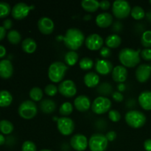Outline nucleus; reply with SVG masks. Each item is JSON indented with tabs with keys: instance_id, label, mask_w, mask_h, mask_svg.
Wrapping results in <instances>:
<instances>
[{
	"instance_id": "nucleus-1",
	"label": "nucleus",
	"mask_w": 151,
	"mask_h": 151,
	"mask_svg": "<svg viewBox=\"0 0 151 151\" xmlns=\"http://www.w3.org/2000/svg\"><path fill=\"white\" fill-rule=\"evenodd\" d=\"M62 38L65 46L70 50V51L78 50L85 42V35L78 28L68 29Z\"/></svg>"
},
{
	"instance_id": "nucleus-2",
	"label": "nucleus",
	"mask_w": 151,
	"mask_h": 151,
	"mask_svg": "<svg viewBox=\"0 0 151 151\" xmlns=\"http://www.w3.org/2000/svg\"><path fill=\"white\" fill-rule=\"evenodd\" d=\"M141 50L131 48H124L119 52V60L125 67L134 68L140 63Z\"/></svg>"
},
{
	"instance_id": "nucleus-3",
	"label": "nucleus",
	"mask_w": 151,
	"mask_h": 151,
	"mask_svg": "<svg viewBox=\"0 0 151 151\" xmlns=\"http://www.w3.org/2000/svg\"><path fill=\"white\" fill-rule=\"evenodd\" d=\"M68 67L61 61H55L51 63L48 69V77L52 83L62 82L66 73Z\"/></svg>"
},
{
	"instance_id": "nucleus-4",
	"label": "nucleus",
	"mask_w": 151,
	"mask_h": 151,
	"mask_svg": "<svg viewBox=\"0 0 151 151\" xmlns=\"http://www.w3.org/2000/svg\"><path fill=\"white\" fill-rule=\"evenodd\" d=\"M126 123L133 128H140L146 123L147 118L145 114L137 110H131L125 116Z\"/></svg>"
},
{
	"instance_id": "nucleus-5",
	"label": "nucleus",
	"mask_w": 151,
	"mask_h": 151,
	"mask_svg": "<svg viewBox=\"0 0 151 151\" xmlns=\"http://www.w3.org/2000/svg\"><path fill=\"white\" fill-rule=\"evenodd\" d=\"M19 116L24 119H31L36 116L38 108L35 102L32 100H24L22 102L18 109Z\"/></svg>"
},
{
	"instance_id": "nucleus-6",
	"label": "nucleus",
	"mask_w": 151,
	"mask_h": 151,
	"mask_svg": "<svg viewBox=\"0 0 151 151\" xmlns=\"http://www.w3.org/2000/svg\"><path fill=\"white\" fill-rule=\"evenodd\" d=\"M131 8L129 2L125 0H116L112 4V12L116 19H126L131 14Z\"/></svg>"
},
{
	"instance_id": "nucleus-7",
	"label": "nucleus",
	"mask_w": 151,
	"mask_h": 151,
	"mask_svg": "<svg viewBox=\"0 0 151 151\" xmlns=\"http://www.w3.org/2000/svg\"><path fill=\"white\" fill-rule=\"evenodd\" d=\"M108 144L106 135L100 133L92 134L88 140V147L91 151H106Z\"/></svg>"
},
{
	"instance_id": "nucleus-8",
	"label": "nucleus",
	"mask_w": 151,
	"mask_h": 151,
	"mask_svg": "<svg viewBox=\"0 0 151 151\" xmlns=\"http://www.w3.org/2000/svg\"><path fill=\"white\" fill-rule=\"evenodd\" d=\"M112 103L108 97L99 96L93 101L91 110L96 114H103L111 111Z\"/></svg>"
},
{
	"instance_id": "nucleus-9",
	"label": "nucleus",
	"mask_w": 151,
	"mask_h": 151,
	"mask_svg": "<svg viewBox=\"0 0 151 151\" xmlns=\"http://www.w3.org/2000/svg\"><path fill=\"white\" fill-rule=\"evenodd\" d=\"M57 128L62 135L67 137L73 133L75 130V122L71 118L62 116L58 119Z\"/></svg>"
},
{
	"instance_id": "nucleus-10",
	"label": "nucleus",
	"mask_w": 151,
	"mask_h": 151,
	"mask_svg": "<svg viewBox=\"0 0 151 151\" xmlns=\"http://www.w3.org/2000/svg\"><path fill=\"white\" fill-rule=\"evenodd\" d=\"M58 91L62 96L67 98L74 97L77 94V86L75 82L71 80H65L60 83L58 86Z\"/></svg>"
},
{
	"instance_id": "nucleus-11",
	"label": "nucleus",
	"mask_w": 151,
	"mask_h": 151,
	"mask_svg": "<svg viewBox=\"0 0 151 151\" xmlns=\"http://www.w3.org/2000/svg\"><path fill=\"white\" fill-rule=\"evenodd\" d=\"M33 8L34 7L32 5L29 6L24 2L17 3L12 8V16L16 20H22L26 18L29 14L31 9Z\"/></svg>"
},
{
	"instance_id": "nucleus-12",
	"label": "nucleus",
	"mask_w": 151,
	"mask_h": 151,
	"mask_svg": "<svg viewBox=\"0 0 151 151\" xmlns=\"http://www.w3.org/2000/svg\"><path fill=\"white\" fill-rule=\"evenodd\" d=\"M103 44H104L103 38L97 33L91 34L85 40L86 47L91 51L100 50V49L103 47Z\"/></svg>"
},
{
	"instance_id": "nucleus-13",
	"label": "nucleus",
	"mask_w": 151,
	"mask_h": 151,
	"mask_svg": "<svg viewBox=\"0 0 151 151\" xmlns=\"http://www.w3.org/2000/svg\"><path fill=\"white\" fill-rule=\"evenodd\" d=\"M70 145L74 150L77 151H84L88 145L87 137L81 134H77L72 136L70 139Z\"/></svg>"
},
{
	"instance_id": "nucleus-14",
	"label": "nucleus",
	"mask_w": 151,
	"mask_h": 151,
	"mask_svg": "<svg viewBox=\"0 0 151 151\" xmlns=\"http://www.w3.org/2000/svg\"><path fill=\"white\" fill-rule=\"evenodd\" d=\"M38 28L42 34L50 35L54 30L55 24L50 18L44 16L38 19Z\"/></svg>"
},
{
	"instance_id": "nucleus-15",
	"label": "nucleus",
	"mask_w": 151,
	"mask_h": 151,
	"mask_svg": "<svg viewBox=\"0 0 151 151\" xmlns=\"http://www.w3.org/2000/svg\"><path fill=\"white\" fill-rule=\"evenodd\" d=\"M94 67L97 73L102 75H109V73L112 72L114 69L111 62L106 59H97Z\"/></svg>"
},
{
	"instance_id": "nucleus-16",
	"label": "nucleus",
	"mask_w": 151,
	"mask_h": 151,
	"mask_svg": "<svg viewBox=\"0 0 151 151\" xmlns=\"http://www.w3.org/2000/svg\"><path fill=\"white\" fill-rule=\"evenodd\" d=\"M136 78L139 83H145L151 76V66L141 64L137 67L135 72Z\"/></svg>"
},
{
	"instance_id": "nucleus-17",
	"label": "nucleus",
	"mask_w": 151,
	"mask_h": 151,
	"mask_svg": "<svg viewBox=\"0 0 151 151\" xmlns=\"http://www.w3.org/2000/svg\"><path fill=\"white\" fill-rule=\"evenodd\" d=\"M74 106L80 112H86L91 107V100L86 95L81 94L74 100Z\"/></svg>"
},
{
	"instance_id": "nucleus-18",
	"label": "nucleus",
	"mask_w": 151,
	"mask_h": 151,
	"mask_svg": "<svg viewBox=\"0 0 151 151\" xmlns=\"http://www.w3.org/2000/svg\"><path fill=\"white\" fill-rule=\"evenodd\" d=\"M112 78L118 83H123L128 78V70L122 65H118L114 68L111 72Z\"/></svg>"
},
{
	"instance_id": "nucleus-19",
	"label": "nucleus",
	"mask_w": 151,
	"mask_h": 151,
	"mask_svg": "<svg viewBox=\"0 0 151 151\" xmlns=\"http://www.w3.org/2000/svg\"><path fill=\"white\" fill-rule=\"evenodd\" d=\"M13 74V66L11 61L7 59L0 60V77L3 79L11 78Z\"/></svg>"
},
{
	"instance_id": "nucleus-20",
	"label": "nucleus",
	"mask_w": 151,
	"mask_h": 151,
	"mask_svg": "<svg viewBox=\"0 0 151 151\" xmlns=\"http://www.w3.org/2000/svg\"><path fill=\"white\" fill-rule=\"evenodd\" d=\"M96 24L100 28H107L112 24L113 16L111 13L103 12L97 15L96 17Z\"/></svg>"
},
{
	"instance_id": "nucleus-21",
	"label": "nucleus",
	"mask_w": 151,
	"mask_h": 151,
	"mask_svg": "<svg viewBox=\"0 0 151 151\" xmlns=\"http://www.w3.org/2000/svg\"><path fill=\"white\" fill-rule=\"evenodd\" d=\"M83 81L88 88H94L100 84V76L94 72H88L84 76Z\"/></svg>"
},
{
	"instance_id": "nucleus-22",
	"label": "nucleus",
	"mask_w": 151,
	"mask_h": 151,
	"mask_svg": "<svg viewBox=\"0 0 151 151\" xmlns=\"http://www.w3.org/2000/svg\"><path fill=\"white\" fill-rule=\"evenodd\" d=\"M139 104L144 110H151V91H144L138 97Z\"/></svg>"
},
{
	"instance_id": "nucleus-23",
	"label": "nucleus",
	"mask_w": 151,
	"mask_h": 151,
	"mask_svg": "<svg viewBox=\"0 0 151 151\" xmlns=\"http://www.w3.org/2000/svg\"><path fill=\"white\" fill-rule=\"evenodd\" d=\"M56 103L51 99H44L40 103V109L44 114H50L56 109Z\"/></svg>"
},
{
	"instance_id": "nucleus-24",
	"label": "nucleus",
	"mask_w": 151,
	"mask_h": 151,
	"mask_svg": "<svg viewBox=\"0 0 151 151\" xmlns=\"http://www.w3.org/2000/svg\"><path fill=\"white\" fill-rule=\"evenodd\" d=\"M22 50L27 54H32L35 52L37 48V44L34 39L31 38H27L22 43Z\"/></svg>"
},
{
	"instance_id": "nucleus-25",
	"label": "nucleus",
	"mask_w": 151,
	"mask_h": 151,
	"mask_svg": "<svg viewBox=\"0 0 151 151\" xmlns=\"http://www.w3.org/2000/svg\"><path fill=\"white\" fill-rule=\"evenodd\" d=\"M83 8L88 13H94L100 7V2L97 0H83L81 1Z\"/></svg>"
},
{
	"instance_id": "nucleus-26",
	"label": "nucleus",
	"mask_w": 151,
	"mask_h": 151,
	"mask_svg": "<svg viewBox=\"0 0 151 151\" xmlns=\"http://www.w3.org/2000/svg\"><path fill=\"white\" fill-rule=\"evenodd\" d=\"M121 42H122V39L117 34L109 35L105 41L106 47H109V49L117 48L121 44Z\"/></svg>"
},
{
	"instance_id": "nucleus-27",
	"label": "nucleus",
	"mask_w": 151,
	"mask_h": 151,
	"mask_svg": "<svg viewBox=\"0 0 151 151\" xmlns=\"http://www.w3.org/2000/svg\"><path fill=\"white\" fill-rule=\"evenodd\" d=\"M13 101V96L6 90L0 91V107H7L10 106Z\"/></svg>"
},
{
	"instance_id": "nucleus-28",
	"label": "nucleus",
	"mask_w": 151,
	"mask_h": 151,
	"mask_svg": "<svg viewBox=\"0 0 151 151\" xmlns=\"http://www.w3.org/2000/svg\"><path fill=\"white\" fill-rule=\"evenodd\" d=\"M97 91L103 97L112 95L113 94V87L110 83L104 82L100 83L97 88Z\"/></svg>"
},
{
	"instance_id": "nucleus-29",
	"label": "nucleus",
	"mask_w": 151,
	"mask_h": 151,
	"mask_svg": "<svg viewBox=\"0 0 151 151\" xmlns=\"http://www.w3.org/2000/svg\"><path fill=\"white\" fill-rule=\"evenodd\" d=\"M79 55L75 51H69L64 55V62L69 66H75L78 61Z\"/></svg>"
},
{
	"instance_id": "nucleus-30",
	"label": "nucleus",
	"mask_w": 151,
	"mask_h": 151,
	"mask_svg": "<svg viewBox=\"0 0 151 151\" xmlns=\"http://www.w3.org/2000/svg\"><path fill=\"white\" fill-rule=\"evenodd\" d=\"M13 129H14V126L11 122L6 119L0 121V131L3 134L8 135L13 132Z\"/></svg>"
},
{
	"instance_id": "nucleus-31",
	"label": "nucleus",
	"mask_w": 151,
	"mask_h": 151,
	"mask_svg": "<svg viewBox=\"0 0 151 151\" xmlns=\"http://www.w3.org/2000/svg\"><path fill=\"white\" fill-rule=\"evenodd\" d=\"M7 40L12 44H18L22 41V35L16 29H11L7 35Z\"/></svg>"
},
{
	"instance_id": "nucleus-32",
	"label": "nucleus",
	"mask_w": 151,
	"mask_h": 151,
	"mask_svg": "<svg viewBox=\"0 0 151 151\" xmlns=\"http://www.w3.org/2000/svg\"><path fill=\"white\" fill-rule=\"evenodd\" d=\"M131 16L135 20H141L146 16L145 11L140 6H134L131 11Z\"/></svg>"
},
{
	"instance_id": "nucleus-33",
	"label": "nucleus",
	"mask_w": 151,
	"mask_h": 151,
	"mask_svg": "<svg viewBox=\"0 0 151 151\" xmlns=\"http://www.w3.org/2000/svg\"><path fill=\"white\" fill-rule=\"evenodd\" d=\"M29 95L31 100L33 102H39L43 98L44 93L39 87H33L29 91Z\"/></svg>"
},
{
	"instance_id": "nucleus-34",
	"label": "nucleus",
	"mask_w": 151,
	"mask_h": 151,
	"mask_svg": "<svg viewBox=\"0 0 151 151\" xmlns=\"http://www.w3.org/2000/svg\"><path fill=\"white\" fill-rule=\"evenodd\" d=\"M73 112V106L69 102H65L59 109V113L60 115L63 116H66L70 115Z\"/></svg>"
},
{
	"instance_id": "nucleus-35",
	"label": "nucleus",
	"mask_w": 151,
	"mask_h": 151,
	"mask_svg": "<svg viewBox=\"0 0 151 151\" xmlns=\"http://www.w3.org/2000/svg\"><path fill=\"white\" fill-rule=\"evenodd\" d=\"M80 68L83 70H90L93 68L94 66V61L92 60V59H91L90 58L85 57L83 58L81 60H80L79 63Z\"/></svg>"
},
{
	"instance_id": "nucleus-36",
	"label": "nucleus",
	"mask_w": 151,
	"mask_h": 151,
	"mask_svg": "<svg viewBox=\"0 0 151 151\" xmlns=\"http://www.w3.org/2000/svg\"><path fill=\"white\" fill-rule=\"evenodd\" d=\"M141 44L145 49L151 47V30H146L141 37Z\"/></svg>"
},
{
	"instance_id": "nucleus-37",
	"label": "nucleus",
	"mask_w": 151,
	"mask_h": 151,
	"mask_svg": "<svg viewBox=\"0 0 151 151\" xmlns=\"http://www.w3.org/2000/svg\"><path fill=\"white\" fill-rule=\"evenodd\" d=\"M10 5L4 1H0V19L5 18L11 13Z\"/></svg>"
},
{
	"instance_id": "nucleus-38",
	"label": "nucleus",
	"mask_w": 151,
	"mask_h": 151,
	"mask_svg": "<svg viewBox=\"0 0 151 151\" xmlns=\"http://www.w3.org/2000/svg\"><path fill=\"white\" fill-rule=\"evenodd\" d=\"M58 91V88L52 83L48 84L45 87V88H44V92H45V94L47 95L50 96V97H54V96H55L57 94Z\"/></svg>"
},
{
	"instance_id": "nucleus-39",
	"label": "nucleus",
	"mask_w": 151,
	"mask_h": 151,
	"mask_svg": "<svg viewBox=\"0 0 151 151\" xmlns=\"http://www.w3.org/2000/svg\"><path fill=\"white\" fill-rule=\"evenodd\" d=\"M22 151H37L36 145L32 141H25L22 144Z\"/></svg>"
},
{
	"instance_id": "nucleus-40",
	"label": "nucleus",
	"mask_w": 151,
	"mask_h": 151,
	"mask_svg": "<svg viewBox=\"0 0 151 151\" xmlns=\"http://www.w3.org/2000/svg\"><path fill=\"white\" fill-rule=\"evenodd\" d=\"M109 118L110 120H111L114 122H119L121 119V114L118 111L111 110L109 112Z\"/></svg>"
},
{
	"instance_id": "nucleus-41",
	"label": "nucleus",
	"mask_w": 151,
	"mask_h": 151,
	"mask_svg": "<svg viewBox=\"0 0 151 151\" xmlns=\"http://www.w3.org/2000/svg\"><path fill=\"white\" fill-rule=\"evenodd\" d=\"M140 56L142 59L147 61H150L151 60V49H144L140 52Z\"/></svg>"
},
{
	"instance_id": "nucleus-42",
	"label": "nucleus",
	"mask_w": 151,
	"mask_h": 151,
	"mask_svg": "<svg viewBox=\"0 0 151 151\" xmlns=\"http://www.w3.org/2000/svg\"><path fill=\"white\" fill-rule=\"evenodd\" d=\"M100 55L103 58H108L111 55V49L107 47H103L100 50Z\"/></svg>"
},
{
	"instance_id": "nucleus-43",
	"label": "nucleus",
	"mask_w": 151,
	"mask_h": 151,
	"mask_svg": "<svg viewBox=\"0 0 151 151\" xmlns=\"http://www.w3.org/2000/svg\"><path fill=\"white\" fill-rule=\"evenodd\" d=\"M112 98L114 99V100H115L116 102H118V103H120L123 100L124 97L123 94H122L119 91H114L112 94Z\"/></svg>"
},
{
	"instance_id": "nucleus-44",
	"label": "nucleus",
	"mask_w": 151,
	"mask_h": 151,
	"mask_svg": "<svg viewBox=\"0 0 151 151\" xmlns=\"http://www.w3.org/2000/svg\"><path fill=\"white\" fill-rule=\"evenodd\" d=\"M111 3L110 1L108 0H103V1H100V7L103 10H106L110 8Z\"/></svg>"
},
{
	"instance_id": "nucleus-45",
	"label": "nucleus",
	"mask_w": 151,
	"mask_h": 151,
	"mask_svg": "<svg viewBox=\"0 0 151 151\" xmlns=\"http://www.w3.org/2000/svg\"><path fill=\"white\" fill-rule=\"evenodd\" d=\"M106 138H107L108 141L113 142L114 140L116 138V134L115 131H109V132L106 134Z\"/></svg>"
},
{
	"instance_id": "nucleus-46",
	"label": "nucleus",
	"mask_w": 151,
	"mask_h": 151,
	"mask_svg": "<svg viewBox=\"0 0 151 151\" xmlns=\"http://www.w3.org/2000/svg\"><path fill=\"white\" fill-rule=\"evenodd\" d=\"M13 27V22L10 19H5L3 22V27L7 30V29H10Z\"/></svg>"
},
{
	"instance_id": "nucleus-47",
	"label": "nucleus",
	"mask_w": 151,
	"mask_h": 151,
	"mask_svg": "<svg viewBox=\"0 0 151 151\" xmlns=\"http://www.w3.org/2000/svg\"><path fill=\"white\" fill-rule=\"evenodd\" d=\"M144 148L146 151H151V139H148L145 141Z\"/></svg>"
},
{
	"instance_id": "nucleus-48",
	"label": "nucleus",
	"mask_w": 151,
	"mask_h": 151,
	"mask_svg": "<svg viewBox=\"0 0 151 151\" xmlns=\"http://www.w3.org/2000/svg\"><path fill=\"white\" fill-rule=\"evenodd\" d=\"M113 30L115 31V32H118V31L122 29V24H121V22H116L114 23V25Z\"/></svg>"
},
{
	"instance_id": "nucleus-49",
	"label": "nucleus",
	"mask_w": 151,
	"mask_h": 151,
	"mask_svg": "<svg viewBox=\"0 0 151 151\" xmlns=\"http://www.w3.org/2000/svg\"><path fill=\"white\" fill-rule=\"evenodd\" d=\"M6 34V29L3 27V26H0V41L4 39Z\"/></svg>"
},
{
	"instance_id": "nucleus-50",
	"label": "nucleus",
	"mask_w": 151,
	"mask_h": 151,
	"mask_svg": "<svg viewBox=\"0 0 151 151\" xmlns=\"http://www.w3.org/2000/svg\"><path fill=\"white\" fill-rule=\"evenodd\" d=\"M6 52L7 51H6L5 47L0 44V58H3L6 55Z\"/></svg>"
},
{
	"instance_id": "nucleus-51",
	"label": "nucleus",
	"mask_w": 151,
	"mask_h": 151,
	"mask_svg": "<svg viewBox=\"0 0 151 151\" xmlns=\"http://www.w3.org/2000/svg\"><path fill=\"white\" fill-rule=\"evenodd\" d=\"M117 88L119 92H121V91H123L125 90V85L124 83H119L117 85Z\"/></svg>"
},
{
	"instance_id": "nucleus-52",
	"label": "nucleus",
	"mask_w": 151,
	"mask_h": 151,
	"mask_svg": "<svg viewBox=\"0 0 151 151\" xmlns=\"http://www.w3.org/2000/svg\"><path fill=\"white\" fill-rule=\"evenodd\" d=\"M4 143H5V138H4V137L2 134H0V146L4 145Z\"/></svg>"
},
{
	"instance_id": "nucleus-53",
	"label": "nucleus",
	"mask_w": 151,
	"mask_h": 151,
	"mask_svg": "<svg viewBox=\"0 0 151 151\" xmlns=\"http://www.w3.org/2000/svg\"><path fill=\"white\" fill-rule=\"evenodd\" d=\"M146 17H147V19L149 21V22H151V10L149 12H147V14H146Z\"/></svg>"
},
{
	"instance_id": "nucleus-54",
	"label": "nucleus",
	"mask_w": 151,
	"mask_h": 151,
	"mask_svg": "<svg viewBox=\"0 0 151 151\" xmlns=\"http://www.w3.org/2000/svg\"><path fill=\"white\" fill-rule=\"evenodd\" d=\"M40 151H52V150H48V149H43V150H41Z\"/></svg>"
},
{
	"instance_id": "nucleus-55",
	"label": "nucleus",
	"mask_w": 151,
	"mask_h": 151,
	"mask_svg": "<svg viewBox=\"0 0 151 151\" xmlns=\"http://www.w3.org/2000/svg\"><path fill=\"white\" fill-rule=\"evenodd\" d=\"M150 4H151V0H150Z\"/></svg>"
}]
</instances>
